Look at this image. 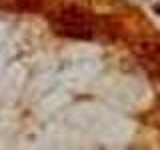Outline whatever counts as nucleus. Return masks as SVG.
I'll return each instance as SVG.
<instances>
[{
  "mask_svg": "<svg viewBox=\"0 0 160 150\" xmlns=\"http://www.w3.org/2000/svg\"><path fill=\"white\" fill-rule=\"evenodd\" d=\"M54 32L72 40H90L96 34V18L80 6H62L50 18Z\"/></svg>",
  "mask_w": 160,
  "mask_h": 150,
  "instance_id": "1",
  "label": "nucleus"
},
{
  "mask_svg": "<svg viewBox=\"0 0 160 150\" xmlns=\"http://www.w3.org/2000/svg\"><path fill=\"white\" fill-rule=\"evenodd\" d=\"M132 52L140 60L160 66V40L158 38H138L132 42Z\"/></svg>",
  "mask_w": 160,
  "mask_h": 150,
  "instance_id": "2",
  "label": "nucleus"
},
{
  "mask_svg": "<svg viewBox=\"0 0 160 150\" xmlns=\"http://www.w3.org/2000/svg\"><path fill=\"white\" fill-rule=\"evenodd\" d=\"M0 8L12 12H36L42 8L40 0H0Z\"/></svg>",
  "mask_w": 160,
  "mask_h": 150,
  "instance_id": "3",
  "label": "nucleus"
}]
</instances>
